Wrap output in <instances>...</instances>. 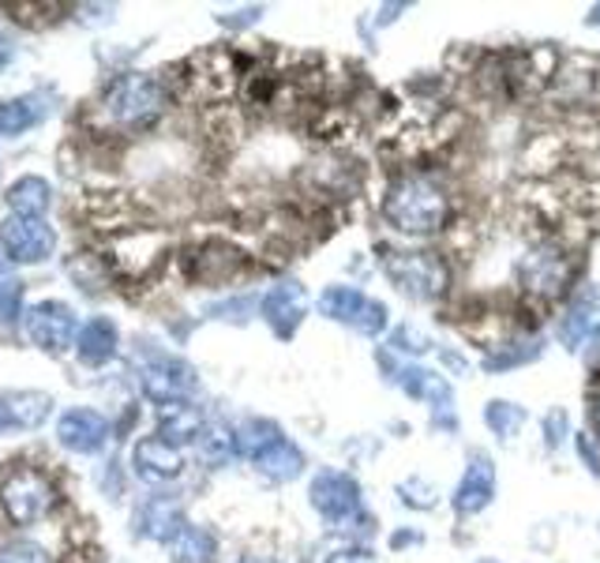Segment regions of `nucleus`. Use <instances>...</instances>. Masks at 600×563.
<instances>
[{
  "instance_id": "nucleus-12",
  "label": "nucleus",
  "mask_w": 600,
  "mask_h": 563,
  "mask_svg": "<svg viewBox=\"0 0 600 563\" xmlns=\"http://www.w3.org/2000/svg\"><path fill=\"white\" fill-rule=\"evenodd\" d=\"M131 470H136L143 481H150V485H162V481L181 478L184 455H181V447L165 444L162 436H143L136 447H131Z\"/></svg>"
},
{
  "instance_id": "nucleus-31",
  "label": "nucleus",
  "mask_w": 600,
  "mask_h": 563,
  "mask_svg": "<svg viewBox=\"0 0 600 563\" xmlns=\"http://www.w3.org/2000/svg\"><path fill=\"white\" fill-rule=\"evenodd\" d=\"M326 563H379V560L368 549H342V552H334Z\"/></svg>"
},
{
  "instance_id": "nucleus-22",
  "label": "nucleus",
  "mask_w": 600,
  "mask_h": 563,
  "mask_svg": "<svg viewBox=\"0 0 600 563\" xmlns=\"http://www.w3.org/2000/svg\"><path fill=\"white\" fill-rule=\"evenodd\" d=\"M42 117H46V110H42V102L34 99V94H20V99L0 102V136H23V131H31Z\"/></svg>"
},
{
  "instance_id": "nucleus-37",
  "label": "nucleus",
  "mask_w": 600,
  "mask_h": 563,
  "mask_svg": "<svg viewBox=\"0 0 600 563\" xmlns=\"http://www.w3.org/2000/svg\"><path fill=\"white\" fill-rule=\"evenodd\" d=\"M484 563H492V560H484Z\"/></svg>"
},
{
  "instance_id": "nucleus-20",
  "label": "nucleus",
  "mask_w": 600,
  "mask_h": 563,
  "mask_svg": "<svg viewBox=\"0 0 600 563\" xmlns=\"http://www.w3.org/2000/svg\"><path fill=\"white\" fill-rule=\"evenodd\" d=\"M53 204V188L46 177H34V173H26L8 188V207H12L15 218H42Z\"/></svg>"
},
{
  "instance_id": "nucleus-7",
  "label": "nucleus",
  "mask_w": 600,
  "mask_h": 563,
  "mask_svg": "<svg viewBox=\"0 0 600 563\" xmlns=\"http://www.w3.org/2000/svg\"><path fill=\"white\" fill-rule=\"evenodd\" d=\"M139 387L150 402L158 406H170V402H188V394L196 391V368L181 357H170V354H158L150 357L139 372Z\"/></svg>"
},
{
  "instance_id": "nucleus-9",
  "label": "nucleus",
  "mask_w": 600,
  "mask_h": 563,
  "mask_svg": "<svg viewBox=\"0 0 600 563\" xmlns=\"http://www.w3.org/2000/svg\"><path fill=\"white\" fill-rule=\"evenodd\" d=\"M320 308H323V315H331V320H338V323H349V328H357L365 334H379L386 328V308L353 286H331L320 297Z\"/></svg>"
},
{
  "instance_id": "nucleus-17",
  "label": "nucleus",
  "mask_w": 600,
  "mask_h": 563,
  "mask_svg": "<svg viewBox=\"0 0 600 563\" xmlns=\"http://www.w3.org/2000/svg\"><path fill=\"white\" fill-rule=\"evenodd\" d=\"M0 410H4L8 428H38L49 421L53 399L38 391H8L0 394Z\"/></svg>"
},
{
  "instance_id": "nucleus-13",
  "label": "nucleus",
  "mask_w": 600,
  "mask_h": 563,
  "mask_svg": "<svg viewBox=\"0 0 600 563\" xmlns=\"http://www.w3.org/2000/svg\"><path fill=\"white\" fill-rule=\"evenodd\" d=\"M241 267H244V256L236 249H229L226 241H203L188 252V260H184V271L196 282H207V286L229 282Z\"/></svg>"
},
{
  "instance_id": "nucleus-15",
  "label": "nucleus",
  "mask_w": 600,
  "mask_h": 563,
  "mask_svg": "<svg viewBox=\"0 0 600 563\" xmlns=\"http://www.w3.org/2000/svg\"><path fill=\"white\" fill-rule=\"evenodd\" d=\"M304 312H308V294L300 289V282H281V286H275L267 297H263V315H267V323L281 334V338L297 331Z\"/></svg>"
},
{
  "instance_id": "nucleus-6",
  "label": "nucleus",
  "mask_w": 600,
  "mask_h": 563,
  "mask_svg": "<svg viewBox=\"0 0 600 563\" xmlns=\"http://www.w3.org/2000/svg\"><path fill=\"white\" fill-rule=\"evenodd\" d=\"M383 267L386 275L399 282V289L417 297V301H431V297H439L447 286L443 260L431 256V252H386Z\"/></svg>"
},
{
  "instance_id": "nucleus-19",
  "label": "nucleus",
  "mask_w": 600,
  "mask_h": 563,
  "mask_svg": "<svg viewBox=\"0 0 600 563\" xmlns=\"http://www.w3.org/2000/svg\"><path fill=\"white\" fill-rule=\"evenodd\" d=\"M165 444H184V439L203 436V413L192 402H170V406H158V433Z\"/></svg>"
},
{
  "instance_id": "nucleus-14",
  "label": "nucleus",
  "mask_w": 600,
  "mask_h": 563,
  "mask_svg": "<svg viewBox=\"0 0 600 563\" xmlns=\"http://www.w3.org/2000/svg\"><path fill=\"white\" fill-rule=\"evenodd\" d=\"M492 496H496V466H492V459L484 451H473L462 485H458L454 504L462 515H476L492 504Z\"/></svg>"
},
{
  "instance_id": "nucleus-18",
  "label": "nucleus",
  "mask_w": 600,
  "mask_h": 563,
  "mask_svg": "<svg viewBox=\"0 0 600 563\" xmlns=\"http://www.w3.org/2000/svg\"><path fill=\"white\" fill-rule=\"evenodd\" d=\"M139 526H143V538L170 544L188 522H184V512H181V504H176V499H170V496H154V499H150V504L143 507V512H139Z\"/></svg>"
},
{
  "instance_id": "nucleus-34",
  "label": "nucleus",
  "mask_w": 600,
  "mask_h": 563,
  "mask_svg": "<svg viewBox=\"0 0 600 563\" xmlns=\"http://www.w3.org/2000/svg\"><path fill=\"white\" fill-rule=\"evenodd\" d=\"M8 267H12V260H8L4 249H0V275H8Z\"/></svg>"
},
{
  "instance_id": "nucleus-8",
  "label": "nucleus",
  "mask_w": 600,
  "mask_h": 563,
  "mask_svg": "<svg viewBox=\"0 0 600 563\" xmlns=\"http://www.w3.org/2000/svg\"><path fill=\"white\" fill-rule=\"evenodd\" d=\"M0 249L12 263H42L57 249V233L46 218H8L0 226Z\"/></svg>"
},
{
  "instance_id": "nucleus-16",
  "label": "nucleus",
  "mask_w": 600,
  "mask_h": 563,
  "mask_svg": "<svg viewBox=\"0 0 600 563\" xmlns=\"http://www.w3.org/2000/svg\"><path fill=\"white\" fill-rule=\"evenodd\" d=\"M117 349H120V331H117V323H113V320L99 315V320H91V323H83V328H79L76 354H79L83 365H91V368L109 365V360L117 357Z\"/></svg>"
},
{
  "instance_id": "nucleus-23",
  "label": "nucleus",
  "mask_w": 600,
  "mask_h": 563,
  "mask_svg": "<svg viewBox=\"0 0 600 563\" xmlns=\"http://www.w3.org/2000/svg\"><path fill=\"white\" fill-rule=\"evenodd\" d=\"M252 462L259 466L267 478H275V481H293L297 473L304 470V455H300L286 436H281L278 444H270L267 451H263L259 459H252Z\"/></svg>"
},
{
  "instance_id": "nucleus-33",
  "label": "nucleus",
  "mask_w": 600,
  "mask_h": 563,
  "mask_svg": "<svg viewBox=\"0 0 600 563\" xmlns=\"http://www.w3.org/2000/svg\"><path fill=\"white\" fill-rule=\"evenodd\" d=\"M593 433L600 439V394H597V402H593Z\"/></svg>"
},
{
  "instance_id": "nucleus-29",
  "label": "nucleus",
  "mask_w": 600,
  "mask_h": 563,
  "mask_svg": "<svg viewBox=\"0 0 600 563\" xmlns=\"http://www.w3.org/2000/svg\"><path fill=\"white\" fill-rule=\"evenodd\" d=\"M23 320V286L20 282H0V323Z\"/></svg>"
},
{
  "instance_id": "nucleus-28",
  "label": "nucleus",
  "mask_w": 600,
  "mask_h": 563,
  "mask_svg": "<svg viewBox=\"0 0 600 563\" xmlns=\"http://www.w3.org/2000/svg\"><path fill=\"white\" fill-rule=\"evenodd\" d=\"M0 563H53V560L46 556V549H38L31 541H8L0 544Z\"/></svg>"
},
{
  "instance_id": "nucleus-36",
  "label": "nucleus",
  "mask_w": 600,
  "mask_h": 563,
  "mask_svg": "<svg viewBox=\"0 0 600 563\" xmlns=\"http://www.w3.org/2000/svg\"><path fill=\"white\" fill-rule=\"evenodd\" d=\"M236 563H259V560H236Z\"/></svg>"
},
{
  "instance_id": "nucleus-25",
  "label": "nucleus",
  "mask_w": 600,
  "mask_h": 563,
  "mask_svg": "<svg viewBox=\"0 0 600 563\" xmlns=\"http://www.w3.org/2000/svg\"><path fill=\"white\" fill-rule=\"evenodd\" d=\"M278 439H281V428L270 425V421H244V425L236 428V451L249 455V459H259Z\"/></svg>"
},
{
  "instance_id": "nucleus-21",
  "label": "nucleus",
  "mask_w": 600,
  "mask_h": 563,
  "mask_svg": "<svg viewBox=\"0 0 600 563\" xmlns=\"http://www.w3.org/2000/svg\"><path fill=\"white\" fill-rule=\"evenodd\" d=\"M170 552H173V563H215L218 541L215 533L203 530V526H184L170 541Z\"/></svg>"
},
{
  "instance_id": "nucleus-1",
  "label": "nucleus",
  "mask_w": 600,
  "mask_h": 563,
  "mask_svg": "<svg viewBox=\"0 0 600 563\" xmlns=\"http://www.w3.org/2000/svg\"><path fill=\"white\" fill-rule=\"evenodd\" d=\"M383 215L402 233H436L447 226L450 196L447 188L428 173H405L386 192Z\"/></svg>"
},
{
  "instance_id": "nucleus-35",
  "label": "nucleus",
  "mask_w": 600,
  "mask_h": 563,
  "mask_svg": "<svg viewBox=\"0 0 600 563\" xmlns=\"http://www.w3.org/2000/svg\"><path fill=\"white\" fill-rule=\"evenodd\" d=\"M4 428H8V421H4V410H0V433H4Z\"/></svg>"
},
{
  "instance_id": "nucleus-5",
  "label": "nucleus",
  "mask_w": 600,
  "mask_h": 563,
  "mask_svg": "<svg viewBox=\"0 0 600 563\" xmlns=\"http://www.w3.org/2000/svg\"><path fill=\"white\" fill-rule=\"evenodd\" d=\"M23 331L46 354H65L79 338V315L65 301H38L23 312Z\"/></svg>"
},
{
  "instance_id": "nucleus-3",
  "label": "nucleus",
  "mask_w": 600,
  "mask_h": 563,
  "mask_svg": "<svg viewBox=\"0 0 600 563\" xmlns=\"http://www.w3.org/2000/svg\"><path fill=\"white\" fill-rule=\"evenodd\" d=\"M165 102H170V91H165L162 79L128 72L109 83V91L102 99V113L125 128H143L150 120L162 117Z\"/></svg>"
},
{
  "instance_id": "nucleus-26",
  "label": "nucleus",
  "mask_w": 600,
  "mask_h": 563,
  "mask_svg": "<svg viewBox=\"0 0 600 563\" xmlns=\"http://www.w3.org/2000/svg\"><path fill=\"white\" fill-rule=\"evenodd\" d=\"M199 451L210 466H226L236 455V436H229L226 428H203Z\"/></svg>"
},
{
  "instance_id": "nucleus-30",
  "label": "nucleus",
  "mask_w": 600,
  "mask_h": 563,
  "mask_svg": "<svg viewBox=\"0 0 600 563\" xmlns=\"http://www.w3.org/2000/svg\"><path fill=\"white\" fill-rule=\"evenodd\" d=\"M394 342H399V349H413V354H425L428 349V338L420 331H409V328H402L399 334H394Z\"/></svg>"
},
{
  "instance_id": "nucleus-27",
  "label": "nucleus",
  "mask_w": 600,
  "mask_h": 563,
  "mask_svg": "<svg viewBox=\"0 0 600 563\" xmlns=\"http://www.w3.org/2000/svg\"><path fill=\"white\" fill-rule=\"evenodd\" d=\"M484 417H488L492 433H499L503 439H515L518 428L526 425V410H522V406H515V402H492Z\"/></svg>"
},
{
  "instance_id": "nucleus-11",
  "label": "nucleus",
  "mask_w": 600,
  "mask_h": 563,
  "mask_svg": "<svg viewBox=\"0 0 600 563\" xmlns=\"http://www.w3.org/2000/svg\"><path fill=\"white\" fill-rule=\"evenodd\" d=\"M312 507L331 522H346L349 515L360 512V489L349 473L338 470H323L312 481Z\"/></svg>"
},
{
  "instance_id": "nucleus-2",
  "label": "nucleus",
  "mask_w": 600,
  "mask_h": 563,
  "mask_svg": "<svg viewBox=\"0 0 600 563\" xmlns=\"http://www.w3.org/2000/svg\"><path fill=\"white\" fill-rule=\"evenodd\" d=\"M60 492L53 485V478L42 466H12V470L0 478V507H4L8 522L12 526H38L46 522L57 507Z\"/></svg>"
},
{
  "instance_id": "nucleus-10",
  "label": "nucleus",
  "mask_w": 600,
  "mask_h": 563,
  "mask_svg": "<svg viewBox=\"0 0 600 563\" xmlns=\"http://www.w3.org/2000/svg\"><path fill=\"white\" fill-rule=\"evenodd\" d=\"M57 436H60V444H65L68 451L99 455V451H105V444H109V421H105L99 410L76 406V410L60 413Z\"/></svg>"
},
{
  "instance_id": "nucleus-24",
  "label": "nucleus",
  "mask_w": 600,
  "mask_h": 563,
  "mask_svg": "<svg viewBox=\"0 0 600 563\" xmlns=\"http://www.w3.org/2000/svg\"><path fill=\"white\" fill-rule=\"evenodd\" d=\"M597 312H600V294H581L578 301L567 308V315L559 320L563 342H567V346H578V342L589 334V328L597 323Z\"/></svg>"
},
{
  "instance_id": "nucleus-32",
  "label": "nucleus",
  "mask_w": 600,
  "mask_h": 563,
  "mask_svg": "<svg viewBox=\"0 0 600 563\" xmlns=\"http://www.w3.org/2000/svg\"><path fill=\"white\" fill-rule=\"evenodd\" d=\"M12 57H15V49H12V46H8V42H4V38H0V72H4V68H8V65H12Z\"/></svg>"
},
{
  "instance_id": "nucleus-4",
  "label": "nucleus",
  "mask_w": 600,
  "mask_h": 563,
  "mask_svg": "<svg viewBox=\"0 0 600 563\" xmlns=\"http://www.w3.org/2000/svg\"><path fill=\"white\" fill-rule=\"evenodd\" d=\"M518 282L529 297L536 301H552L567 289L570 282V256L555 241H541L518 260Z\"/></svg>"
}]
</instances>
